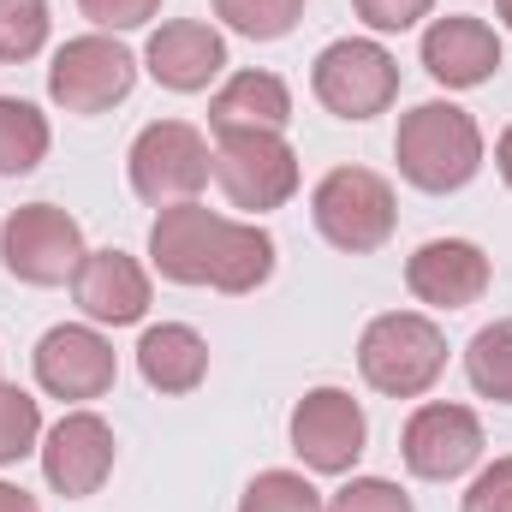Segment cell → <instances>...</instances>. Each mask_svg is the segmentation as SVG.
<instances>
[{"label": "cell", "mask_w": 512, "mask_h": 512, "mask_svg": "<svg viewBox=\"0 0 512 512\" xmlns=\"http://www.w3.org/2000/svg\"><path fill=\"white\" fill-rule=\"evenodd\" d=\"M393 161H399V179L429 197L465 191L483 173V126L459 102H417L411 114H399Z\"/></svg>", "instance_id": "1"}, {"label": "cell", "mask_w": 512, "mask_h": 512, "mask_svg": "<svg viewBox=\"0 0 512 512\" xmlns=\"http://www.w3.org/2000/svg\"><path fill=\"white\" fill-rule=\"evenodd\" d=\"M447 370V334L423 310H387L358 334V376L387 399H423Z\"/></svg>", "instance_id": "2"}, {"label": "cell", "mask_w": 512, "mask_h": 512, "mask_svg": "<svg viewBox=\"0 0 512 512\" xmlns=\"http://www.w3.org/2000/svg\"><path fill=\"white\" fill-rule=\"evenodd\" d=\"M126 179L137 203H149V209L191 203L215 179V149L191 120H149L126 149Z\"/></svg>", "instance_id": "3"}, {"label": "cell", "mask_w": 512, "mask_h": 512, "mask_svg": "<svg viewBox=\"0 0 512 512\" xmlns=\"http://www.w3.org/2000/svg\"><path fill=\"white\" fill-rule=\"evenodd\" d=\"M310 221H316V233L334 251L370 256L393 239L399 203H393V185H387L376 167H334L310 191Z\"/></svg>", "instance_id": "4"}, {"label": "cell", "mask_w": 512, "mask_h": 512, "mask_svg": "<svg viewBox=\"0 0 512 512\" xmlns=\"http://www.w3.org/2000/svg\"><path fill=\"white\" fill-rule=\"evenodd\" d=\"M131 84H137V54L108 30L72 36L48 60V102L60 114H78V120H96V114L120 108L131 96Z\"/></svg>", "instance_id": "5"}, {"label": "cell", "mask_w": 512, "mask_h": 512, "mask_svg": "<svg viewBox=\"0 0 512 512\" xmlns=\"http://www.w3.org/2000/svg\"><path fill=\"white\" fill-rule=\"evenodd\" d=\"M298 149L286 143V131H233L215 137V185L221 197L256 221L268 209H286L298 197Z\"/></svg>", "instance_id": "6"}, {"label": "cell", "mask_w": 512, "mask_h": 512, "mask_svg": "<svg viewBox=\"0 0 512 512\" xmlns=\"http://www.w3.org/2000/svg\"><path fill=\"white\" fill-rule=\"evenodd\" d=\"M310 90L334 120H376L399 102V60L387 54L376 36H340L316 54Z\"/></svg>", "instance_id": "7"}, {"label": "cell", "mask_w": 512, "mask_h": 512, "mask_svg": "<svg viewBox=\"0 0 512 512\" xmlns=\"http://www.w3.org/2000/svg\"><path fill=\"white\" fill-rule=\"evenodd\" d=\"M84 256V227L60 203H24L0 221V268L24 286H66Z\"/></svg>", "instance_id": "8"}, {"label": "cell", "mask_w": 512, "mask_h": 512, "mask_svg": "<svg viewBox=\"0 0 512 512\" xmlns=\"http://www.w3.org/2000/svg\"><path fill=\"white\" fill-rule=\"evenodd\" d=\"M286 441L310 477H352L370 441V417L346 387H310L286 417Z\"/></svg>", "instance_id": "9"}, {"label": "cell", "mask_w": 512, "mask_h": 512, "mask_svg": "<svg viewBox=\"0 0 512 512\" xmlns=\"http://www.w3.org/2000/svg\"><path fill=\"white\" fill-rule=\"evenodd\" d=\"M483 447H489L483 417L471 405H453V399L417 405L405 417V429H399V459L423 483H459L465 471L483 465Z\"/></svg>", "instance_id": "10"}, {"label": "cell", "mask_w": 512, "mask_h": 512, "mask_svg": "<svg viewBox=\"0 0 512 512\" xmlns=\"http://www.w3.org/2000/svg\"><path fill=\"white\" fill-rule=\"evenodd\" d=\"M30 370H36V387L48 399L90 405V399H108L114 393V382H120V352H114V340L96 322H60V328H48L36 340Z\"/></svg>", "instance_id": "11"}, {"label": "cell", "mask_w": 512, "mask_h": 512, "mask_svg": "<svg viewBox=\"0 0 512 512\" xmlns=\"http://www.w3.org/2000/svg\"><path fill=\"white\" fill-rule=\"evenodd\" d=\"M42 477L54 495L66 501H90L102 495V483L114 477V459H120V441H114V423L90 405H72L54 429H42Z\"/></svg>", "instance_id": "12"}, {"label": "cell", "mask_w": 512, "mask_h": 512, "mask_svg": "<svg viewBox=\"0 0 512 512\" xmlns=\"http://www.w3.org/2000/svg\"><path fill=\"white\" fill-rule=\"evenodd\" d=\"M227 233H233V215L209 209L203 197L167 203V209H155V227H149V262L173 286H215Z\"/></svg>", "instance_id": "13"}, {"label": "cell", "mask_w": 512, "mask_h": 512, "mask_svg": "<svg viewBox=\"0 0 512 512\" xmlns=\"http://www.w3.org/2000/svg\"><path fill=\"white\" fill-rule=\"evenodd\" d=\"M143 72L173 96H203L227 72V36L203 18H167L143 42Z\"/></svg>", "instance_id": "14"}, {"label": "cell", "mask_w": 512, "mask_h": 512, "mask_svg": "<svg viewBox=\"0 0 512 512\" xmlns=\"http://www.w3.org/2000/svg\"><path fill=\"white\" fill-rule=\"evenodd\" d=\"M495 280V262L471 239H429L405 256V286L429 310H471Z\"/></svg>", "instance_id": "15"}, {"label": "cell", "mask_w": 512, "mask_h": 512, "mask_svg": "<svg viewBox=\"0 0 512 512\" xmlns=\"http://www.w3.org/2000/svg\"><path fill=\"white\" fill-rule=\"evenodd\" d=\"M417 60L441 90H477L501 72V36H495V24H483L471 12H447L423 30Z\"/></svg>", "instance_id": "16"}, {"label": "cell", "mask_w": 512, "mask_h": 512, "mask_svg": "<svg viewBox=\"0 0 512 512\" xmlns=\"http://www.w3.org/2000/svg\"><path fill=\"white\" fill-rule=\"evenodd\" d=\"M72 298H78L84 322H96V328H131V322L149 316L155 286H149V268L137 256L90 251L78 262V274H72Z\"/></svg>", "instance_id": "17"}, {"label": "cell", "mask_w": 512, "mask_h": 512, "mask_svg": "<svg viewBox=\"0 0 512 512\" xmlns=\"http://www.w3.org/2000/svg\"><path fill=\"white\" fill-rule=\"evenodd\" d=\"M292 126V90L280 72H233L215 96H209V131L233 137V131H286Z\"/></svg>", "instance_id": "18"}, {"label": "cell", "mask_w": 512, "mask_h": 512, "mask_svg": "<svg viewBox=\"0 0 512 512\" xmlns=\"http://www.w3.org/2000/svg\"><path fill=\"white\" fill-rule=\"evenodd\" d=\"M137 376L155 393H197L209 376V340L191 322H155L137 340Z\"/></svg>", "instance_id": "19"}, {"label": "cell", "mask_w": 512, "mask_h": 512, "mask_svg": "<svg viewBox=\"0 0 512 512\" xmlns=\"http://www.w3.org/2000/svg\"><path fill=\"white\" fill-rule=\"evenodd\" d=\"M48 114L24 96H0V179H18V173H36L48 161Z\"/></svg>", "instance_id": "20"}, {"label": "cell", "mask_w": 512, "mask_h": 512, "mask_svg": "<svg viewBox=\"0 0 512 512\" xmlns=\"http://www.w3.org/2000/svg\"><path fill=\"white\" fill-rule=\"evenodd\" d=\"M465 382L477 387V399L512 405V322H489L471 334L465 346Z\"/></svg>", "instance_id": "21"}, {"label": "cell", "mask_w": 512, "mask_h": 512, "mask_svg": "<svg viewBox=\"0 0 512 512\" xmlns=\"http://www.w3.org/2000/svg\"><path fill=\"white\" fill-rule=\"evenodd\" d=\"M209 6H215V18H221L233 36H245V42H280V36H292L298 18H304V0H209Z\"/></svg>", "instance_id": "22"}, {"label": "cell", "mask_w": 512, "mask_h": 512, "mask_svg": "<svg viewBox=\"0 0 512 512\" xmlns=\"http://www.w3.org/2000/svg\"><path fill=\"white\" fill-rule=\"evenodd\" d=\"M239 512H328L310 471H256L239 495Z\"/></svg>", "instance_id": "23"}, {"label": "cell", "mask_w": 512, "mask_h": 512, "mask_svg": "<svg viewBox=\"0 0 512 512\" xmlns=\"http://www.w3.org/2000/svg\"><path fill=\"white\" fill-rule=\"evenodd\" d=\"M48 0H0V66H24L48 48Z\"/></svg>", "instance_id": "24"}, {"label": "cell", "mask_w": 512, "mask_h": 512, "mask_svg": "<svg viewBox=\"0 0 512 512\" xmlns=\"http://www.w3.org/2000/svg\"><path fill=\"white\" fill-rule=\"evenodd\" d=\"M42 447V405L18 382H0V465H18Z\"/></svg>", "instance_id": "25"}, {"label": "cell", "mask_w": 512, "mask_h": 512, "mask_svg": "<svg viewBox=\"0 0 512 512\" xmlns=\"http://www.w3.org/2000/svg\"><path fill=\"white\" fill-rule=\"evenodd\" d=\"M328 512H417V507L393 477H346L328 495Z\"/></svg>", "instance_id": "26"}, {"label": "cell", "mask_w": 512, "mask_h": 512, "mask_svg": "<svg viewBox=\"0 0 512 512\" xmlns=\"http://www.w3.org/2000/svg\"><path fill=\"white\" fill-rule=\"evenodd\" d=\"M78 12L108 36H126V30H143L149 18H161V0H78Z\"/></svg>", "instance_id": "27"}, {"label": "cell", "mask_w": 512, "mask_h": 512, "mask_svg": "<svg viewBox=\"0 0 512 512\" xmlns=\"http://www.w3.org/2000/svg\"><path fill=\"white\" fill-rule=\"evenodd\" d=\"M352 12H358L376 36H399V30H417V24L435 12V0H352Z\"/></svg>", "instance_id": "28"}, {"label": "cell", "mask_w": 512, "mask_h": 512, "mask_svg": "<svg viewBox=\"0 0 512 512\" xmlns=\"http://www.w3.org/2000/svg\"><path fill=\"white\" fill-rule=\"evenodd\" d=\"M465 512H512V459H495V465H483L471 477Z\"/></svg>", "instance_id": "29"}, {"label": "cell", "mask_w": 512, "mask_h": 512, "mask_svg": "<svg viewBox=\"0 0 512 512\" xmlns=\"http://www.w3.org/2000/svg\"><path fill=\"white\" fill-rule=\"evenodd\" d=\"M0 512H42V507H36V495H30V489L0 483Z\"/></svg>", "instance_id": "30"}, {"label": "cell", "mask_w": 512, "mask_h": 512, "mask_svg": "<svg viewBox=\"0 0 512 512\" xmlns=\"http://www.w3.org/2000/svg\"><path fill=\"white\" fill-rule=\"evenodd\" d=\"M495 173H501V179L512 185V126L495 137Z\"/></svg>", "instance_id": "31"}, {"label": "cell", "mask_w": 512, "mask_h": 512, "mask_svg": "<svg viewBox=\"0 0 512 512\" xmlns=\"http://www.w3.org/2000/svg\"><path fill=\"white\" fill-rule=\"evenodd\" d=\"M495 12H501V24L512 30V0H495Z\"/></svg>", "instance_id": "32"}]
</instances>
